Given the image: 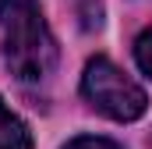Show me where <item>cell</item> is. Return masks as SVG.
I'll list each match as a JSON object with an SVG mask.
<instances>
[{"label": "cell", "instance_id": "5b68a950", "mask_svg": "<svg viewBox=\"0 0 152 149\" xmlns=\"http://www.w3.org/2000/svg\"><path fill=\"white\" fill-rule=\"evenodd\" d=\"M64 149H124V146L113 142V139H103V135H78V139H71Z\"/></svg>", "mask_w": 152, "mask_h": 149}, {"label": "cell", "instance_id": "8992f818", "mask_svg": "<svg viewBox=\"0 0 152 149\" xmlns=\"http://www.w3.org/2000/svg\"><path fill=\"white\" fill-rule=\"evenodd\" d=\"M88 4H92V0H88Z\"/></svg>", "mask_w": 152, "mask_h": 149}, {"label": "cell", "instance_id": "277c9868", "mask_svg": "<svg viewBox=\"0 0 152 149\" xmlns=\"http://www.w3.org/2000/svg\"><path fill=\"white\" fill-rule=\"evenodd\" d=\"M134 60H138L142 74H149V78H152V25L134 39Z\"/></svg>", "mask_w": 152, "mask_h": 149}, {"label": "cell", "instance_id": "6da1fadb", "mask_svg": "<svg viewBox=\"0 0 152 149\" xmlns=\"http://www.w3.org/2000/svg\"><path fill=\"white\" fill-rule=\"evenodd\" d=\"M0 36H4V64L18 82H46L60 46L39 7V0H0Z\"/></svg>", "mask_w": 152, "mask_h": 149}, {"label": "cell", "instance_id": "3957f363", "mask_svg": "<svg viewBox=\"0 0 152 149\" xmlns=\"http://www.w3.org/2000/svg\"><path fill=\"white\" fill-rule=\"evenodd\" d=\"M32 146L36 142H32L28 124L11 110L4 103V96H0V149H32Z\"/></svg>", "mask_w": 152, "mask_h": 149}, {"label": "cell", "instance_id": "7a4b0ae2", "mask_svg": "<svg viewBox=\"0 0 152 149\" xmlns=\"http://www.w3.org/2000/svg\"><path fill=\"white\" fill-rule=\"evenodd\" d=\"M81 96H85V103L92 110H99L110 121H120V124H131V121H138L149 110L145 89L134 78H127L103 53H96L85 64V71H81Z\"/></svg>", "mask_w": 152, "mask_h": 149}]
</instances>
